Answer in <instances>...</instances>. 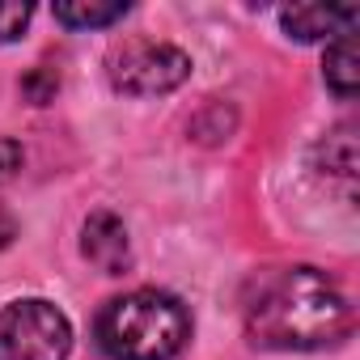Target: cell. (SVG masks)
I'll return each instance as SVG.
<instances>
[{"label":"cell","instance_id":"obj_1","mask_svg":"<svg viewBox=\"0 0 360 360\" xmlns=\"http://www.w3.org/2000/svg\"><path fill=\"white\" fill-rule=\"evenodd\" d=\"M246 330L271 352H322L352 335V305L318 267H284L259 284Z\"/></svg>","mask_w":360,"mask_h":360},{"label":"cell","instance_id":"obj_2","mask_svg":"<svg viewBox=\"0 0 360 360\" xmlns=\"http://www.w3.org/2000/svg\"><path fill=\"white\" fill-rule=\"evenodd\" d=\"M94 335L110 360H174L191 339V314L169 292L140 288L106 301Z\"/></svg>","mask_w":360,"mask_h":360},{"label":"cell","instance_id":"obj_3","mask_svg":"<svg viewBox=\"0 0 360 360\" xmlns=\"http://www.w3.org/2000/svg\"><path fill=\"white\" fill-rule=\"evenodd\" d=\"M72 326L51 301H13L0 309V360H68Z\"/></svg>","mask_w":360,"mask_h":360},{"label":"cell","instance_id":"obj_4","mask_svg":"<svg viewBox=\"0 0 360 360\" xmlns=\"http://www.w3.org/2000/svg\"><path fill=\"white\" fill-rule=\"evenodd\" d=\"M106 72H110V85L119 94L157 98V94L178 89L191 77V56L169 47V43H157V39H127L123 47L110 51Z\"/></svg>","mask_w":360,"mask_h":360},{"label":"cell","instance_id":"obj_5","mask_svg":"<svg viewBox=\"0 0 360 360\" xmlns=\"http://www.w3.org/2000/svg\"><path fill=\"white\" fill-rule=\"evenodd\" d=\"M356 9L352 5H292L280 9V22L288 30V39L297 43H318V39H343L356 26Z\"/></svg>","mask_w":360,"mask_h":360},{"label":"cell","instance_id":"obj_6","mask_svg":"<svg viewBox=\"0 0 360 360\" xmlns=\"http://www.w3.org/2000/svg\"><path fill=\"white\" fill-rule=\"evenodd\" d=\"M85 259L98 267V271H106V276H119V271H127V263H131V242H127V229H123V221L119 217H110V212H94L89 221H85Z\"/></svg>","mask_w":360,"mask_h":360},{"label":"cell","instance_id":"obj_7","mask_svg":"<svg viewBox=\"0 0 360 360\" xmlns=\"http://www.w3.org/2000/svg\"><path fill=\"white\" fill-rule=\"evenodd\" d=\"M326 85L343 102L356 98V89H360V47H356L352 34H343V39H335L326 47Z\"/></svg>","mask_w":360,"mask_h":360},{"label":"cell","instance_id":"obj_8","mask_svg":"<svg viewBox=\"0 0 360 360\" xmlns=\"http://www.w3.org/2000/svg\"><path fill=\"white\" fill-rule=\"evenodd\" d=\"M127 13V0H60L56 5V22L72 26V30H98V26H115Z\"/></svg>","mask_w":360,"mask_h":360},{"label":"cell","instance_id":"obj_9","mask_svg":"<svg viewBox=\"0 0 360 360\" xmlns=\"http://www.w3.org/2000/svg\"><path fill=\"white\" fill-rule=\"evenodd\" d=\"M30 5H18V0H0V43H13L22 30H26V22H30Z\"/></svg>","mask_w":360,"mask_h":360},{"label":"cell","instance_id":"obj_10","mask_svg":"<svg viewBox=\"0 0 360 360\" xmlns=\"http://www.w3.org/2000/svg\"><path fill=\"white\" fill-rule=\"evenodd\" d=\"M18 169H22V144L0 136V183H9Z\"/></svg>","mask_w":360,"mask_h":360},{"label":"cell","instance_id":"obj_11","mask_svg":"<svg viewBox=\"0 0 360 360\" xmlns=\"http://www.w3.org/2000/svg\"><path fill=\"white\" fill-rule=\"evenodd\" d=\"M13 238H18V221H13L5 208H0V246H9Z\"/></svg>","mask_w":360,"mask_h":360}]
</instances>
